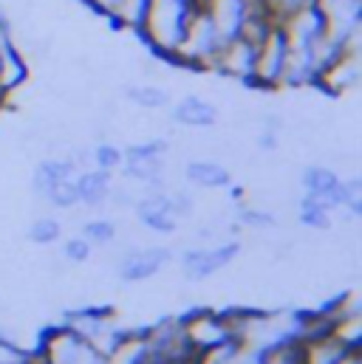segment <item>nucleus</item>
Instances as JSON below:
<instances>
[{
  "mask_svg": "<svg viewBox=\"0 0 362 364\" xmlns=\"http://www.w3.org/2000/svg\"><path fill=\"white\" fill-rule=\"evenodd\" d=\"M93 167L96 170H105V173H119L122 167V144H113L110 139L108 141H96L93 144Z\"/></svg>",
  "mask_w": 362,
  "mask_h": 364,
  "instance_id": "a878e982",
  "label": "nucleus"
},
{
  "mask_svg": "<svg viewBox=\"0 0 362 364\" xmlns=\"http://www.w3.org/2000/svg\"><path fill=\"white\" fill-rule=\"evenodd\" d=\"M142 333H145V342H148L156 364L192 362V356H195L190 342H187V336H184L179 316H165V319L142 328Z\"/></svg>",
  "mask_w": 362,
  "mask_h": 364,
  "instance_id": "1a4fd4ad",
  "label": "nucleus"
},
{
  "mask_svg": "<svg viewBox=\"0 0 362 364\" xmlns=\"http://www.w3.org/2000/svg\"><path fill=\"white\" fill-rule=\"evenodd\" d=\"M113 176L105 170H86L77 173V195H80V206H86L90 212H99L108 206V192H110Z\"/></svg>",
  "mask_w": 362,
  "mask_h": 364,
  "instance_id": "a211bd4d",
  "label": "nucleus"
},
{
  "mask_svg": "<svg viewBox=\"0 0 362 364\" xmlns=\"http://www.w3.org/2000/svg\"><path fill=\"white\" fill-rule=\"evenodd\" d=\"M261 364H303L300 339H286V342L269 345L267 350H261Z\"/></svg>",
  "mask_w": 362,
  "mask_h": 364,
  "instance_id": "393cba45",
  "label": "nucleus"
},
{
  "mask_svg": "<svg viewBox=\"0 0 362 364\" xmlns=\"http://www.w3.org/2000/svg\"><path fill=\"white\" fill-rule=\"evenodd\" d=\"M241 255V240H224L215 246H190L179 257L181 277L187 282H204L218 272L229 269Z\"/></svg>",
  "mask_w": 362,
  "mask_h": 364,
  "instance_id": "423d86ee",
  "label": "nucleus"
},
{
  "mask_svg": "<svg viewBox=\"0 0 362 364\" xmlns=\"http://www.w3.org/2000/svg\"><path fill=\"white\" fill-rule=\"evenodd\" d=\"M34 353L43 364H108V356L102 350H96L90 342L68 331L66 325L48 328L40 336Z\"/></svg>",
  "mask_w": 362,
  "mask_h": 364,
  "instance_id": "20e7f679",
  "label": "nucleus"
},
{
  "mask_svg": "<svg viewBox=\"0 0 362 364\" xmlns=\"http://www.w3.org/2000/svg\"><path fill=\"white\" fill-rule=\"evenodd\" d=\"M173 263V252L167 246H139V243H128L116 260V277L125 285L133 282H148L156 274H162Z\"/></svg>",
  "mask_w": 362,
  "mask_h": 364,
  "instance_id": "6e6552de",
  "label": "nucleus"
},
{
  "mask_svg": "<svg viewBox=\"0 0 362 364\" xmlns=\"http://www.w3.org/2000/svg\"><path fill=\"white\" fill-rule=\"evenodd\" d=\"M148 6H150V0H122V3L110 11L108 23H113V28H119V31L136 37L139 28H142V23H145Z\"/></svg>",
  "mask_w": 362,
  "mask_h": 364,
  "instance_id": "412c9836",
  "label": "nucleus"
},
{
  "mask_svg": "<svg viewBox=\"0 0 362 364\" xmlns=\"http://www.w3.org/2000/svg\"><path fill=\"white\" fill-rule=\"evenodd\" d=\"M261 3L269 9V14L274 20H283V17H289V14H294V11L306 9V6H314L317 0H261Z\"/></svg>",
  "mask_w": 362,
  "mask_h": 364,
  "instance_id": "c85d7f7f",
  "label": "nucleus"
},
{
  "mask_svg": "<svg viewBox=\"0 0 362 364\" xmlns=\"http://www.w3.org/2000/svg\"><path fill=\"white\" fill-rule=\"evenodd\" d=\"M167 364H192V362H167Z\"/></svg>",
  "mask_w": 362,
  "mask_h": 364,
  "instance_id": "2f4dec72",
  "label": "nucleus"
},
{
  "mask_svg": "<svg viewBox=\"0 0 362 364\" xmlns=\"http://www.w3.org/2000/svg\"><path fill=\"white\" fill-rule=\"evenodd\" d=\"M255 65H258V43L249 37H238L224 43L212 74L221 77L224 82H235L244 88H252L255 82Z\"/></svg>",
  "mask_w": 362,
  "mask_h": 364,
  "instance_id": "9d476101",
  "label": "nucleus"
},
{
  "mask_svg": "<svg viewBox=\"0 0 362 364\" xmlns=\"http://www.w3.org/2000/svg\"><path fill=\"white\" fill-rule=\"evenodd\" d=\"M77 229H80V235L93 246V252L110 246V243L116 240V235H119V223H113V220H108V218H88V220H83Z\"/></svg>",
  "mask_w": 362,
  "mask_h": 364,
  "instance_id": "4be33fe9",
  "label": "nucleus"
},
{
  "mask_svg": "<svg viewBox=\"0 0 362 364\" xmlns=\"http://www.w3.org/2000/svg\"><path fill=\"white\" fill-rule=\"evenodd\" d=\"M60 325H66L68 331H74L77 336H83L86 342H90L105 356H110L113 348L128 336V331H133V328L122 325V319L110 308L90 305V302H83L77 308H68Z\"/></svg>",
  "mask_w": 362,
  "mask_h": 364,
  "instance_id": "f03ea898",
  "label": "nucleus"
},
{
  "mask_svg": "<svg viewBox=\"0 0 362 364\" xmlns=\"http://www.w3.org/2000/svg\"><path fill=\"white\" fill-rule=\"evenodd\" d=\"M340 364H362V350H351Z\"/></svg>",
  "mask_w": 362,
  "mask_h": 364,
  "instance_id": "7c9ffc66",
  "label": "nucleus"
},
{
  "mask_svg": "<svg viewBox=\"0 0 362 364\" xmlns=\"http://www.w3.org/2000/svg\"><path fill=\"white\" fill-rule=\"evenodd\" d=\"M221 48H224V40H221L218 28L212 26L210 14L204 9H198L184 34V43L173 57V65L181 71H192V74H212Z\"/></svg>",
  "mask_w": 362,
  "mask_h": 364,
  "instance_id": "7ed1b4c3",
  "label": "nucleus"
},
{
  "mask_svg": "<svg viewBox=\"0 0 362 364\" xmlns=\"http://www.w3.org/2000/svg\"><path fill=\"white\" fill-rule=\"evenodd\" d=\"M201 9L210 14V20L218 28L224 43L244 37L249 20L258 11H269L261 0H201Z\"/></svg>",
  "mask_w": 362,
  "mask_h": 364,
  "instance_id": "9b49d317",
  "label": "nucleus"
},
{
  "mask_svg": "<svg viewBox=\"0 0 362 364\" xmlns=\"http://www.w3.org/2000/svg\"><path fill=\"white\" fill-rule=\"evenodd\" d=\"M133 215L139 220L142 229L153 232V235H173L179 229V218L170 206V198L167 192H150V195H139L136 206H133Z\"/></svg>",
  "mask_w": 362,
  "mask_h": 364,
  "instance_id": "2eb2a0df",
  "label": "nucleus"
},
{
  "mask_svg": "<svg viewBox=\"0 0 362 364\" xmlns=\"http://www.w3.org/2000/svg\"><path fill=\"white\" fill-rule=\"evenodd\" d=\"M60 255H63V260H66L68 266H83V263H88L90 257H93V246L77 232L74 237H68V240L63 243Z\"/></svg>",
  "mask_w": 362,
  "mask_h": 364,
  "instance_id": "bb28decb",
  "label": "nucleus"
},
{
  "mask_svg": "<svg viewBox=\"0 0 362 364\" xmlns=\"http://www.w3.org/2000/svg\"><path fill=\"white\" fill-rule=\"evenodd\" d=\"M329 37L343 46H362V0H317Z\"/></svg>",
  "mask_w": 362,
  "mask_h": 364,
  "instance_id": "ddd939ff",
  "label": "nucleus"
},
{
  "mask_svg": "<svg viewBox=\"0 0 362 364\" xmlns=\"http://www.w3.org/2000/svg\"><path fill=\"white\" fill-rule=\"evenodd\" d=\"M362 85V46L357 48H346L331 65H326L317 77V91L326 96H348V93L360 91Z\"/></svg>",
  "mask_w": 362,
  "mask_h": 364,
  "instance_id": "f8f14e48",
  "label": "nucleus"
},
{
  "mask_svg": "<svg viewBox=\"0 0 362 364\" xmlns=\"http://www.w3.org/2000/svg\"><path fill=\"white\" fill-rule=\"evenodd\" d=\"M0 364H34V350L9 336H0Z\"/></svg>",
  "mask_w": 362,
  "mask_h": 364,
  "instance_id": "cd10ccee",
  "label": "nucleus"
},
{
  "mask_svg": "<svg viewBox=\"0 0 362 364\" xmlns=\"http://www.w3.org/2000/svg\"><path fill=\"white\" fill-rule=\"evenodd\" d=\"M184 181L195 189H207V192H218V189H229L232 186V170L227 164H221L218 159H190L181 167Z\"/></svg>",
  "mask_w": 362,
  "mask_h": 364,
  "instance_id": "dca6fc26",
  "label": "nucleus"
},
{
  "mask_svg": "<svg viewBox=\"0 0 362 364\" xmlns=\"http://www.w3.org/2000/svg\"><path fill=\"white\" fill-rule=\"evenodd\" d=\"M170 122L187 130H212L221 122V110L210 96L184 93L170 105Z\"/></svg>",
  "mask_w": 362,
  "mask_h": 364,
  "instance_id": "4468645a",
  "label": "nucleus"
},
{
  "mask_svg": "<svg viewBox=\"0 0 362 364\" xmlns=\"http://www.w3.org/2000/svg\"><path fill=\"white\" fill-rule=\"evenodd\" d=\"M122 96L133 105V107H139V110H148V113H156V110H165V107H170V102H173V96L170 91L165 88V85H153V82H142V85H125V91Z\"/></svg>",
  "mask_w": 362,
  "mask_h": 364,
  "instance_id": "6ab92c4d",
  "label": "nucleus"
},
{
  "mask_svg": "<svg viewBox=\"0 0 362 364\" xmlns=\"http://www.w3.org/2000/svg\"><path fill=\"white\" fill-rule=\"evenodd\" d=\"M331 333L348 348V350H362V314L351 316H337Z\"/></svg>",
  "mask_w": 362,
  "mask_h": 364,
  "instance_id": "b1692460",
  "label": "nucleus"
},
{
  "mask_svg": "<svg viewBox=\"0 0 362 364\" xmlns=\"http://www.w3.org/2000/svg\"><path fill=\"white\" fill-rule=\"evenodd\" d=\"M286 60H289V40H286L280 23H274L264 34V40L258 43V65H255L252 91H280L283 74H286Z\"/></svg>",
  "mask_w": 362,
  "mask_h": 364,
  "instance_id": "0eeeda50",
  "label": "nucleus"
},
{
  "mask_svg": "<svg viewBox=\"0 0 362 364\" xmlns=\"http://www.w3.org/2000/svg\"><path fill=\"white\" fill-rule=\"evenodd\" d=\"M26 235H29V240L34 246H51V243H57L63 237V223L51 212L48 215H34V220H31Z\"/></svg>",
  "mask_w": 362,
  "mask_h": 364,
  "instance_id": "5701e85b",
  "label": "nucleus"
},
{
  "mask_svg": "<svg viewBox=\"0 0 362 364\" xmlns=\"http://www.w3.org/2000/svg\"><path fill=\"white\" fill-rule=\"evenodd\" d=\"M86 9H88L90 14H96V17H102V20H108L110 17V11L122 3V0H80Z\"/></svg>",
  "mask_w": 362,
  "mask_h": 364,
  "instance_id": "c756f323",
  "label": "nucleus"
},
{
  "mask_svg": "<svg viewBox=\"0 0 362 364\" xmlns=\"http://www.w3.org/2000/svg\"><path fill=\"white\" fill-rule=\"evenodd\" d=\"M198 9H201V0H150L145 23L136 37L148 46L153 57L173 63Z\"/></svg>",
  "mask_w": 362,
  "mask_h": 364,
  "instance_id": "f257e3e1",
  "label": "nucleus"
},
{
  "mask_svg": "<svg viewBox=\"0 0 362 364\" xmlns=\"http://www.w3.org/2000/svg\"><path fill=\"white\" fill-rule=\"evenodd\" d=\"M108 364H156L153 362V353L145 342V333L142 328H133L128 331V336L113 348V353L108 356Z\"/></svg>",
  "mask_w": 362,
  "mask_h": 364,
  "instance_id": "aec40b11",
  "label": "nucleus"
},
{
  "mask_svg": "<svg viewBox=\"0 0 362 364\" xmlns=\"http://www.w3.org/2000/svg\"><path fill=\"white\" fill-rule=\"evenodd\" d=\"M179 319L192 353H201V350H210V348H218L235 339L227 308H192Z\"/></svg>",
  "mask_w": 362,
  "mask_h": 364,
  "instance_id": "39448f33",
  "label": "nucleus"
},
{
  "mask_svg": "<svg viewBox=\"0 0 362 364\" xmlns=\"http://www.w3.org/2000/svg\"><path fill=\"white\" fill-rule=\"evenodd\" d=\"M34 364H43V362H40V359H37V353H34Z\"/></svg>",
  "mask_w": 362,
  "mask_h": 364,
  "instance_id": "473e14b6",
  "label": "nucleus"
},
{
  "mask_svg": "<svg viewBox=\"0 0 362 364\" xmlns=\"http://www.w3.org/2000/svg\"><path fill=\"white\" fill-rule=\"evenodd\" d=\"M300 353H303V364H340L351 350L334 333H320V336L300 339Z\"/></svg>",
  "mask_w": 362,
  "mask_h": 364,
  "instance_id": "f3484780",
  "label": "nucleus"
}]
</instances>
